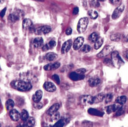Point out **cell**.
Wrapping results in <instances>:
<instances>
[{
	"label": "cell",
	"instance_id": "obj_1",
	"mask_svg": "<svg viewBox=\"0 0 128 127\" xmlns=\"http://www.w3.org/2000/svg\"><path fill=\"white\" fill-rule=\"evenodd\" d=\"M10 85L13 89L21 92L29 91L32 88V85L30 83L19 80L12 81L10 83Z\"/></svg>",
	"mask_w": 128,
	"mask_h": 127
},
{
	"label": "cell",
	"instance_id": "obj_2",
	"mask_svg": "<svg viewBox=\"0 0 128 127\" xmlns=\"http://www.w3.org/2000/svg\"><path fill=\"white\" fill-rule=\"evenodd\" d=\"M111 59L113 65L118 68L124 64V62L120 56L119 53L117 51H112L111 53Z\"/></svg>",
	"mask_w": 128,
	"mask_h": 127
},
{
	"label": "cell",
	"instance_id": "obj_3",
	"mask_svg": "<svg viewBox=\"0 0 128 127\" xmlns=\"http://www.w3.org/2000/svg\"><path fill=\"white\" fill-rule=\"evenodd\" d=\"M89 25V19L86 17H82L79 19L77 25V31L79 33H83L86 30Z\"/></svg>",
	"mask_w": 128,
	"mask_h": 127
},
{
	"label": "cell",
	"instance_id": "obj_4",
	"mask_svg": "<svg viewBox=\"0 0 128 127\" xmlns=\"http://www.w3.org/2000/svg\"><path fill=\"white\" fill-rule=\"evenodd\" d=\"M80 103L83 106H87L93 104V97L90 95H83L80 98Z\"/></svg>",
	"mask_w": 128,
	"mask_h": 127
},
{
	"label": "cell",
	"instance_id": "obj_5",
	"mask_svg": "<svg viewBox=\"0 0 128 127\" xmlns=\"http://www.w3.org/2000/svg\"><path fill=\"white\" fill-rule=\"evenodd\" d=\"M50 31H51V28L49 26L47 25L42 26L35 29V32L36 34L38 35L46 34L49 33Z\"/></svg>",
	"mask_w": 128,
	"mask_h": 127
},
{
	"label": "cell",
	"instance_id": "obj_6",
	"mask_svg": "<svg viewBox=\"0 0 128 127\" xmlns=\"http://www.w3.org/2000/svg\"><path fill=\"white\" fill-rule=\"evenodd\" d=\"M112 51H113V47L111 46H107L102 49V50L99 53L97 54V56L98 58L104 57V56H106L109 54L111 53Z\"/></svg>",
	"mask_w": 128,
	"mask_h": 127
},
{
	"label": "cell",
	"instance_id": "obj_7",
	"mask_svg": "<svg viewBox=\"0 0 128 127\" xmlns=\"http://www.w3.org/2000/svg\"><path fill=\"white\" fill-rule=\"evenodd\" d=\"M84 42V38L83 37H79L76 38L73 44V48L75 50H77L83 46Z\"/></svg>",
	"mask_w": 128,
	"mask_h": 127
},
{
	"label": "cell",
	"instance_id": "obj_8",
	"mask_svg": "<svg viewBox=\"0 0 128 127\" xmlns=\"http://www.w3.org/2000/svg\"><path fill=\"white\" fill-rule=\"evenodd\" d=\"M124 5H123V4H122L119 7L116 8L114 11H113V13L112 15V18L113 19H117V18H118L120 16V15H122V13L124 11Z\"/></svg>",
	"mask_w": 128,
	"mask_h": 127
},
{
	"label": "cell",
	"instance_id": "obj_9",
	"mask_svg": "<svg viewBox=\"0 0 128 127\" xmlns=\"http://www.w3.org/2000/svg\"><path fill=\"white\" fill-rule=\"evenodd\" d=\"M21 10H16L14 13L10 14L9 16V21H11V22H16V21H18L20 17L22 16L21 15Z\"/></svg>",
	"mask_w": 128,
	"mask_h": 127
},
{
	"label": "cell",
	"instance_id": "obj_10",
	"mask_svg": "<svg viewBox=\"0 0 128 127\" xmlns=\"http://www.w3.org/2000/svg\"><path fill=\"white\" fill-rule=\"evenodd\" d=\"M72 45V41L71 40H68L66 42H64V44L62 46L61 49V53L64 54L68 52L71 48Z\"/></svg>",
	"mask_w": 128,
	"mask_h": 127
},
{
	"label": "cell",
	"instance_id": "obj_11",
	"mask_svg": "<svg viewBox=\"0 0 128 127\" xmlns=\"http://www.w3.org/2000/svg\"><path fill=\"white\" fill-rule=\"evenodd\" d=\"M10 117L11 118V119L12 121H15V122H17L20 119V117H21V114L19 113V111H17L16 109H11L10 111Z\"/></svg>",
	"mask_w": 128,
	"mask_h": 127
},
{
	"label": "cell",
	"instance_id": "obj_12",
	"mask_svg": "<svg viewBox=\"0 0 128 127\" xmlns=\"http://www.w3.org/2000/svg\"><path fill=\"white\" fill-rule=\"evenodd\" d=\"M85 76L84 74H80L76 72H72L69 74V78L73 81H78L84 79Z\"/></svg>",
	"mask_w": 128,
	"mask_h": 127
},
{
	"label": "cell",
	"instance_id": "obj_13",
	"mask_svg": "<svg viewBox=\"0 0 128 127\" xmlns=\"http://www.w3.org/2000/svg\"><path fill=\"white\" fill-rule=\"evenodd\" d=\"M43 88L46 91L49 92H53L56 91V89H57L53 83L49 82H46L43 85Z\"/></svg>",
	"mask_w": 128,
	"mask_h": 127
},
{
	"label": "cell",
	"instance_id": "obj_14",
	"mask_svg": "<svg viewBox=\"0 0 128 127\" xmlns=\"http://www.w3.org/2000/svg\"><path fill=\"white\" fill-rule=\"evenodd\" d=\"M60 67V63L59 62H56L54 64H48L44 66V70L46 71H51V70H55L58 69Z\"/></svg>",
	"mask_w": 128,
	"mask_h": 127
},
{
	"label": "cell",
	"instance_id": "obj_15",
	"mask_svg": "<svg viewBox=\"0 0 128 127\" xmlns=\"http://www.w3.org/2000/svg\"><path fill=\"white\" fill-rule=\"evenodd\" d=\"M35 119L34 117H30L29 116L28 118L24 121V123L20 125L18 127H33L35 125Z\"/></svg>",
	"mask_w": 128,
	"mask_h": 127
},
{
	"label": "cell",
	"instance_id": "obj_16",
	"mask_svg": "<svg viewBox=\"0 0 128 127\" xmlns=\"http://www.w3.org/2000/svg\"><path fill=\"white\" fill-rule=\"evenodd\" d=\"M120 107V104H112V105L108 106L107 107H105V110H106V113L108 114H110L111 113L115 112L117 110V109Z\"/></svg>",
	"mask_w": 128,
	"mask_h": 127
},
{
	"label": "cell",
	"instance_id": "obj_17",
	"mask_svg": "<svg viewBox=\"0 0 128 127\" xmlns=\"http://www.w3.org/2000/svg\"><path fill=\"white\" fill-rule=\"evenodd\" d=\"M33 43L36 48H42L44 46V42L42 37H37L34 38Z\"/></svg>",
	"mask_w": 128,
	"mask_h": 127
},
{
	"label": "cell",
	"instance_id": "obj_18",
	"mask_svg": "<svg viewBox=\"0 0 128 127\" xmlns=\"http://www.w3.org/2000/svg\"><path fill=\"white\" fill-rule=\"evenodd\" d=\"M60 108V104L58 103H56L54 105H52V106L50 107L46 111V113L49 116H51L52 115H53L54 113L57 112L58 111V110Z\"/></svg>",
	"mask_w": 128,
	"mask_h": 127
},
{
	"label": "cell",
	"instance_id": "obj_19",
	"mask_svg": "<svg viewBox=\"0 0 128 127\" xmlns=\"http://www.w3.org/2000/svg\"><path fill=\"white\" fill-rule=\"evenodd\" d=\"M43 96V92L41 90H38L36 92L33 96V100L34 103H39Z\"/></svg>",
	"mask_w": 128,
	"mask_h": 127
},
{
	"label": "cell",
	"instance_id": "obj_20",
	"mask_svg": "<svg viewBox=\"0 0 128 127\" xmlns=\"http://www.w3.org/2000/svg\"><path fill=\"white\" fill-rule=\"evenodd\" d=\"M101 83V80L100 79L97 77H93L89 79V84L91 87H95L98 86Z\"/></svg>",
	"mask_w": 128,
	"mask_h": 127
},
{
	"label": "cell",
	"instance_id": "obj_21",
	"mask_svg": "<svg viewBox=\"0 0 128 127\" xmlns=\"http://www.w3.org/2000/svg\"><path fill=\"white\" fill-rule=\"evenodd\" d=\"M56 46V42L54 40H51L47 43L46 44L44 45L42 48V50L43 51H47L49 49H52Z\"/></svg>",
	"mask_w": 128,
	"mask_h": 127
},
{
	"label": "cell",
	"instance_id": "obj_22",
	"mask_svg": "<svg viewBox=\"0 0 128 127\" xmlns=\"http://www.w3.org/2000/svg\"><path fill=\"white\" fill-rule=\"evenodd\" d=\"M105 98V94L103 93H100L96 96L93 97V104L94 103H99L102 102Z\"/></svg>",
	"mask_w": 128,
	"mask_h": 127
},
{
	"label": "cell",
	"instance_id": "obj_23",
	"mask_svg": "<svg viewBox=\"0 0 128 127\" xmlns=\"http://www.w3.org/2000/svg\"><path fill=\"white\" fill-rule=\"evenodd\" d=\"M88 112L89 114L91 115H94V116H104V113L102 111H99V110H97V109H93V108H90L88 110Z\"/></svg>",
	"mask_w": 128,
	"mask_h": 127
},
{
	"label": "cell",
	"instance_id": "obj_24",
	"mask_svg": "<svg viewBox=\"0 0 128 127\" xmlns=\"http://www.w3.org/2000/svg\"><path fill=\"white\" fill-rule=\"evenodd\" d=\"M33 26L32 21L29 19H25L22 22V26L23 29L30 28Z\"/></svg>",
	"mask_w": 128,
	"mask_h": 127
},
{
	"label": "cell",
	"instance_id": "obj_25",
	"mask_svg": "<svg viewBox=\"0 0 128 127\" xmlns=\"http://www.w3.org/2000/svg\"><path fill=\"white\" fill-rule=\"evenodd\" d=\"M45 57L47 60L50 61H54V60H56V59L57 58V57H58V55H57L56 53H55L49 52V53H48L46 55Z\"/></svg>",
	"mask_w": 128,
	"mask_h": 127
},
{
	"label": "cell",
	"instance_id": "obj_26",
	"mask_svg": "<svg viewBox=\"0 0 128 127\" xmlns=\"http://www.w3.org/2000/svg\"><path fill=\"white\" fill-rule=\"evenodd\" d=\"M103 43H104V38H102V37H100L97 39V40L95 42V45H94V48L96 50L99 49L102 45L103 44Z\"/></svg>",
	"mask_w": 128,
	"mask_h": 127
},
{
	"label": "cell",
	"instance_id": "obj_27",
	"mask_svg": "<svg viewBox=\"0 0 128 127\" xmlns=\"http://www.w3.org/2000/svg\"><path fill=\"white\" fill-rule=\"evenodd\" d=\"M127 101V97L126 96H120L116 98V102L120 105H123L126 103Z\"/></svg>",
	"mask_w": 128,
	"mask_h": 127
},
{
	"label": "cell",
	"instance_id": "obj_28",
	"mask_svg": "<svg viewBox=\"0 0 128 127\" xmlns=\"http://www.w3.org/2000/svg\"><path fill=\"white\" fill-rule=\"evenodd\" d=\"M15 106V103L11 99H9L6 103V107L7 110H11Z\"/></svg>",
	"mask_w": 128,
	"mask_h": 127
},
{
	"label": "cell",
	"instance_id": "obj_29",
	"mask_svg": "<svg viewBox=\"0 0 128 127\" xmlns=\"http://www.w3.org/2000/svg\"><path fill=\"white\" fill-rule=\"evenodd\" d=\"M99 38V35L97 32H93L92 34H91L90 35V36H89V40L91 42H92V43H95Z\"/></svg>",
	"mask_w": 128,
	"mask_h": 127
},
{
	"label": "cell",
	"instance_id": "obj_30",
	"mask_svg": "<svg viewBox=\"0 0 128 127\" xmlns=\"http://www.w3.org/2000/svg\"><path fill=\"white\" fill-rule=\"evenodd\" d=\"M88 15L90 16V17L92 19H96L98 17V13L96 10H90L88 11Z\"/></svg>",
	"mask_w": 128,
	"mask_h": 127
},
{
	"label": "cell",
	"instance_id": "obj_31",
	"mask_svg": "<svg viewBox=\"0 0 128 127\" xmlns=\"http://www.w3.org/2000/svg\"><path fill=\"white\" fill-rule=\"evenodd\" d=\"M29 117V115L26 110H23L21 113V119L23 121H25Z\"/></svg>",
	"mask_w": 128,
	"mask_h": 127
},
{
	"label": "cell",
	"instance_id": "obj_32",
	"mask_svg": "<svg viewBox=\"0 0 128 127\" xmlns=\"http://www.w3.org/2000/svg\"><path fill=\"white\" fill-rule=\"evenodd\" d=\"M121 35L120 34H112L110 37V38L112 41L113 42H118L121 40Z\"/></svg>",
	"mask_w": 128,
	"mask_h": 127
},
{
	"label": "cell",
	"instance_id": "obj_33",
	"mask_svg": "<svg viewBox=\"0 0 128 127\" xmlns=\"http://www.w3.org/2000/svg\"><path fill=\"white\" fill-rule=\"evenodd\" d=\"M60 118V114L59 112H56L50 116V119H51V121L54 122V121H58V119Z\"/></svg>",
	"mask_w": 128,
	"mask_h": 127
},
{
	"label": "cell",
	"instance_id": "obj_34",
	"mask_svg": "<svg viewBox=\"0 0 128 127\" xmlns=\"http://www.w3.org/2000/svg\"><path fill=\"white\" fill-rule=\"evenodd\" d=\"M66 122L65 119H60L58 120L54 125V127H63L66 124Z\"/></svg>",
	"mask_w": 128,
	"mask_h": 127
},
{
	"label": "cell",
	"instance_id": "obj_35",
	"mask_svg": "<svg viewBox=\"0 0 128 127\" xmlns=\"http://www.w3.org/2000/svg\"><path fill=\"white\" fill-rule=\"evenodd\" d=\"M91 50V47L88 44L84 45L81 48V51L84 53H88Z\"/></svg>",
	"mask_w": 128,
	"mask_h": 127
},
{
	"label": "cell",
	"instance_id": "obj_36",
	"mask_svg": "<svg viewBox=\"0 0 128 127\" xmlns=\"http://www.w3.org/2000/svg\"><path fill=\"white\" fill-rule=\"evenodd\" d=\"M112 98H113V95L112 94H109L106 95L105 97V103H109L112 101Z\"/></svg>",
	"mask_w": 128,
	"mask_h": 127
},
{
	"label": "cell",
	"instance_id": "obj_37",
	"mask_svg": "<svg viewBox=\"0 0 128 127\" xmlns=\"http://www.w3.org/2000/svg\"><path fill=\"white\" fill-rule=\"evenodd\" d=\"M117 112H116V116H121V115H123L124 113V109H123V107L120 106L118 109H117Z\"/></svg>",
	"mask_w": 128,
	"mask_h": 127
},
{
	"label": "cell",
	"instance_id": "obj_38",
	"mask_svg": "<svg viewBox=\"0 0 128 127\" xmlns=\"http://www.w3.org/2000/svg\"><path fill=\"white\" fill-rule=\"evenodd\" d=\"M52 79L54 80L55 82L57 83V84L59 85L60 83V79L59 76L57 74H54L52 76Z\"/></svg>",
	"mask_w": 128,
	"mask_h": 127
},
{
	"label": "cell",
	"instance_id": "obj_39",
	"mask_svg": "<svg viewBox=\"0 0 128 127\" xmlns=\"http://www.w3.org/2000/svg\"><path fill=\"white\" fill-rule=\"evenodd\" d=\"M36 104H35V105L34 106V107L35 108H36V109H42V107H43V104H42V103H35Z\"/></svg>",
	"mask_w": 128,
	"mask_h": 127
},
{
	"label": "cell",
	"instance_id": "obj_40",
	"mask_svg": "<svg viewBox=\"0 0 128 127\" xmlns=\"http://www.w3.org/2000/svg\"><path fill=\"white\" fill-rule=\"evenodd\" d=\"M76 73H78L80 74H84L86 72V70L84 69H78V70H76Z\"/></svg>",
	"mask_w": 128,
	"mask_h": 127
},
{
	"label": "cell",
	"instance_id": "obj_41",
	"mask_svg": "<svg viewBox=\"0 0 128 127\" xmlns=\"http://www.w3.org/2000/svg\"><path fill=\"white\" fill-rule=\"evenodd\" d=\"M91 5H92L93 7H97L100 5L99 3L97 1H95V0H93L91 1Z\"/></svg>",
	"mask_w": 128,
	"mask_h": 127
},
{
	"label": "cell",
	"instance_id": "obj_42",
	"mask_svg": "<svg viewBox=\"0 0 128 127\" xmlns=\"http://www.w3.org/2000/svg\"><path fill=\"white\" fill-rule=\"evenodd\" d=\"M104 63L106 64V65H112L113 64H112V61H111V60L110 59H105V60H104Z\"/></svg>",
	"mask_w": 128,
	"mask_h": 127
},
{
	"label": "cell",
	"instance_id": "obj_43",
	"mask_svg": "<svg viewBox=\"0 0 128 127\" xmlns=\"http://www.w3.org/2000/svg\"><path fill=\"white\" fill-rule=\"evenodd\" d=\"M72 32V29L71 28H68L66 30V34L67 35V36L71 35Z\"/></svg>",
	"mask_w": 128,
	"mask_h": 127
},
{
	"label": "cell",
	"instance_id": "obj_44",
	"mask_svg": "<svg viewBox=\"0 0 128 127\" xmlns=\"http://www.w3.org/2000/svg\"><path fill=\"white\" fill-rule=\"evenodd\" d=\"M6 10H7V9H6V8H4L3 10H2V11L0 12V16H1V17H4V15H5V14H6Z\"/></svg>",
	"mask_w": 128,
	"mask_h": 127
},
{
	"label": "cell",
	"instance_id": "obj_45",
	"mask_svg": "<svg viewBox=\"0 0 128 127\" xmlns=\"http://www.w3.org/2000/svg\"><path fill=\"white\" fill-rule=\"evenodd\" d=\"M78 13H79V8L77 7L74 8L73 10V14L74 15H76Z\"/></svg>",
	"mask_w": 128,
	"mask_h": 127
},
{
	"label": "cell",
	"instance_id": "obj_46",
	"mask_svg": "<svg viewBox=\"0 0 128 127\" xmlns=\"http://www.w3.org/2000/svg\"><path fill=\"white\" fill-rule=\"evenodd\" d=\"M118 1H119V0H110V2L111 3V4H116L118 3Z\"/></svg>",
	"mask_w": 128,
	"mask_h": 127
},
{
	"label": "cell",
	"instance_id": "obj_47",
	"mask_svg": "<svg viewBox=\"0 0 128 127\" xmlns=\"http://www.w3.org/2000/svg\"><path fill=\"white\" fill-rule=\"evenodd\" d=\"M124 55V58H125L126 59L128 60V50H126V51L125 52Z\"/></svg>",
	"mask_w": 128,
	"mask_h": 127
},
{
	"label": "cell",
	"instance_id": "obj_48",
	"mask_svg": "<svg viewBox=\"0 0 128 127\" xmlns=\"http://www.w3.org/2000/svg\"><path fill=\"white\" fill-rule=\"evenodd\" d=\"M99 1H105L106 0H98Z\"/></svg>",
	"mask_w": 128,
	"mask_h": 127
},
{
	"label": "cell",
	"instance_id": "obj_49",
	"mask_svg": "<svg viewBox=\"0 0 128 127\" xmlns=\"http://www.w3.org/2000/svg\"><path fill=\"white\" fill-rule=\"evenodd\" d=\"M36 1H42V0H36Z\"/></svg>",
	"mask_w": 128,
	"mask_h": 127
},
{
	"label": "cell",
	"instance_id": "obj_50",
	"mask_svg": "<svg viewBox=\"0 0 128 127\" xmlns=\"http://www.w3.org/2000/svg\"><path fill=\"white\" fill-rule=\"evenodd\" d=\"M1 104V100H0V104Z\"/></svg>",
	"mask_w": 128,
	"mask_h": 127
},
{
	"label": "cell",
	"instance_id": "obj_51",
	"mask_svg": "<svg viewBox=\"0 0 128 127\" xmlns=\"http://www.w3.org/2000/svg\"><path fill=\"white\" fill-rule=\"evenodd\" d=\"M1 0H0V3H1Z\"/></svg>",
	"mask_w": 128,
	"mask_h": 127
},
{
	"label": "cell",
	"instance_id": "obj_52",
	"mask_svg": "<svg viewBox=\"0 0 128 127\" xmlns=\"http://www.w3.org/2000/svg\"><path fill=\"white\" fill-rule=\"evenodd\" d=\"M0 127H1V124H0Z\"/></svg>",
	"mask_w": 128,
	"mask_h": 127
}]
</instances>
